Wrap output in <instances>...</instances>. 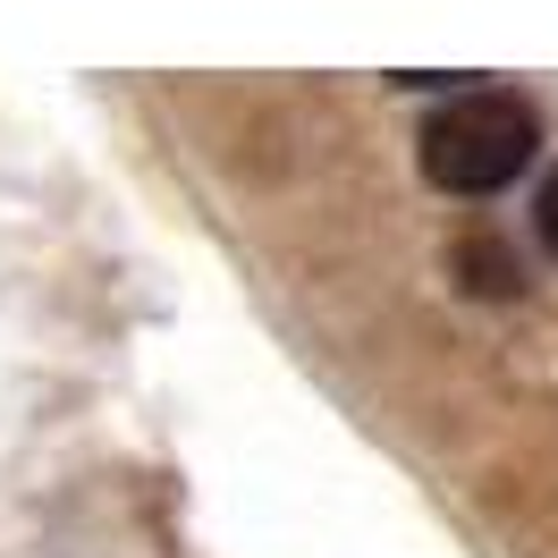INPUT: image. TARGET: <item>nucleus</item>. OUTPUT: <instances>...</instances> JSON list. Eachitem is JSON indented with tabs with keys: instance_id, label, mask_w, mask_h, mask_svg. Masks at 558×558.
Returning <instances> with one entry per match:
<instances>
[{
	"instance_id": "f03ea898",
	"label": "nucleus",
	"mask_w": 558,
	"mask_h": 558,
	"mask_svg": "<svg viewBox=\"0 0 558 558\" xmlns=\"http://www.w3.org/2000/svg\"><path fill=\"white\" fill-rule=\"evenodd\" d=\"M533 220H542V245L558 254V170L542 178V204H533Z\"/></svg>"
},
{
	"instance_id": "f257e3e1",
	"label": "nucleus",
	"mask_w": 558,
	"mask_h": 558,
	"mask_svg": "<svg viewBox=\"0 0 558 558\" xmlns=\"http://www.w3.org/2000/svg\"><path fill=\"white\" fill-rule=\"evenodd\" d=\"M533 161V110L517 94H457L423 119V178L449 195H490Z\"/></svg>"
}]
</instances>
